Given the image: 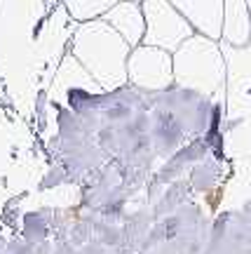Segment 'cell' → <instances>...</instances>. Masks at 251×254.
<instances>
[{"instance_id":"cell-1","label":"cell","mask_w":251,"mask_h":254,"mask_svg":"<svg viewBox=\"0 0 251 254\" xmlns=\"http://www.w3.org/2000/svg\"><path fill=\"white\" fill-rule=\"evenodd\" d=\"M68 52L90 73L92 80L101 85V90H115L127 82V57L132 47L101 17L75 24Z\"/></svg>"},{"instance_id":"cell-2","label":"cell","mask_w":251,"mask_h":254,"mask_svg":"<svg viewBox=\"0 0 251 254\" xmlns=\"http://www.w3.org/2000/svg\"><path fill=\"white\" fill-rule=\"evenodd\" d=\"M141 12L146 19L144 45L160 47L164 52L174 55L183 45V40H188V19L169 0H141Z\"/></svg>"},{"instance_id":"cell-3","label":"cell","mask_w":251,"mask_h":254,"mask_svg":"<svg viewBox=\"0 0 251 254\" xmlns=\"http://www.w3.org/2000/svg\"><path fill=\"white\" fill-rule=\"evenodd\" d=\"M127 80L141 90L160 92L174 82V64L171 55L160 47L136 45L127 57Z\"/></svg>"},{"instance_id":"cell-4","label":"cell","mask_w":251,"mask_h":254,"mask_svg":"<svg viewBox=\"0 0 251 254\" xmlns=\"http://www.w3.org/2000/svg\"><path fill=\"white\" fill-rule=\"evenodd\" d=\"M101 19L110 28H115L129 47H136L144 43L146 19L144 12H141V0H120Z\"/></svg>"},{"instance_id":"cell-5","label":"cell","mask_w":251,"mask_h":254,"mask_svg":"<svg viewBox=\"0 0 251 254\" xmlns=\"http://www.w3.org/2000/svg\"><path fill=\"white\" fill-rule=\"evenodd\" d=\"M117 2H120V0H61L63 9L68 12V17H71L75 24L103 17L108 9L113 7V5H117Z\"/></svg>"}]
</instances>
